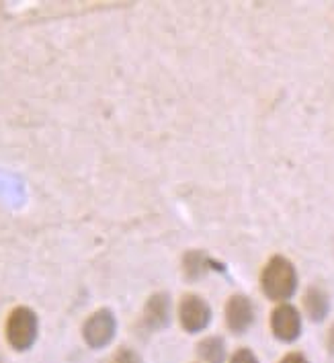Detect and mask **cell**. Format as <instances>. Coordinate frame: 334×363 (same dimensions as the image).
<instances>
[{
	"label": "cell",
	"mask_w": 334,
	"mask_h": 363,
	"mask_svg": "<svg viewBox=\"0 0 334 363\" xmlns=\"http://www.w3.org/2000/svg\"><path fill=\"white\" fill-rule=\"evenodd\" d=\"M260 287L265 296L273 302H285L289 300L297 289V271L294 263L281 255L273 257L260 275Z\"/></svg>",
	"instance_id": "6da1fadb"
},
{
	"label": "cell",
	"mask_w": 334,
	"mask_h": 363,
	"mask_svg": "<svg viewBox=\"0 0 334 363\" xmlns=\"http://www.w3.org/2000/svg\"><path fill=\"white\" fill-rule=\"evenodd\" d=\"M38 328H40V320L31 308H15L6 320V341L15 351H27L38 339Z\"/></svg>",
	"instance_id": "7a4b0ae2"
},
{
	"label": "cell",
	"mask_w": 334,
	"mask_h": 363,
	"mask_svg": "<svg viewBox=\"0 0 334 363\" xmlns=\"http://www.w3.org/2000/svg\"><path fill=\"white\" fill-rule=\"evenodd\" d=\"M117 330V323L111 310L103 308L97 310L93 316H88V320L82 326V337L91 349H103L113 341Z\"/></svg>",
	"instance_id": "3957f363"
},
{
	"label": "cell",
	"mask_w": 334,
	"mask_h": 363,
	"mask_svg": "<svg viewBox=\"0 0 334 363\" xmlns=\"http://www.w3.org/2000/svg\"><path fill=\"white\" fill-rule=\"evenodd\" d=\"M180 325L189 333H199L212 323V308L199 296H185L180 302Z\"/></svg>",
	"instance_id": "277c9868"
},
{
	"label": "cell",
	"mask_w": 334,
	"mask_h": 363,
	"mask_svg": "<svg viewBox=\"0 0 334 363\" xmlns=\"http://www.w3.org/2000/svg\"><path fill=\"white\" fill-rule=\"evenodd\" d=\"M271 328L279 341L292 343L301 335V316L292 304H279L271 314Z\"/></svg>",
	"instance_id": "5b68a950"
},
{
	"label": "cell",
	"mask_w": 334,
	"mask_h": 363,
	"mask_svg": "<svg viewBox=\"0 0 334 363\" xmlns=\"http://www.w3.org/2000/svg\"><path fill=\"white\" fill-rule=\"evenodd\" d=\"M226 323L228 328L236 335L246 333L250 325L255 323V308L253 302L246 298V296H232L228 300V306H226Z\"/></svg>",
	"instance_id": "8992f818"
},
{
	"label": "cell",
	"mask_w": 334,
	"mask_h": 363,
	"mask_svg": "<svg viewBox=\"0 0 334 363\" xmlns=\"http://www.w3.org/2000/svg\"><path fill=\"white\" fill-rule=\"evenodd\" d=\"M171 320V300L166 294H154L144 310V323L150 328H162Z\"/></svg>",
	"instance_id": "52a82bcc"
},
{
	"label": "cell",
	"mask_w": 334,
	"mask_h": 363,
	"mask_svg": "<svg viewBox=\"0 0 334 363\" xmlns=\"http://www.w3.org/2000/svg\"><path fill=\"white\" fill-rule=\"evenodd\" d=\"M304 308H306V314L310 320H314V323L324 320L330 310L328 294L322 287H308V291L304 296Z\"/></svg>",
	"instance_id": "ba28073f"
},
{
	"label": "cell",
	"mask_w": 334,
	"mask_h": 363,
	"mask_svg": "<svg viewBox=\"0 0 334 363\" xmlns=\"http://www.w3.org/2000/svg\"><path fill=\"white\" fill-rule=\"evenodd\" d=\"M199 355L205 363H224L226 359V347L224 341L217 337H209L199 345Z\"/></svg>",
	"instance_id": "9c48e42d"
},
{
	"label": "cell",
	"mask_w": 334,
	"mask_h": 363,
	"mask_svg": "<svg viewBox=\"0 0 334 363\" xmlns=\"http://www.w3.org/2000/svg\"><path fill=\"white\" fill-rule=\"evenodd\" d=\"M111 363H142V359L132 349H119L117 353L113 355Z\"/></svg>",
	"instance_id": "30bf717a"
},
{
	"label": "cell",
	"mask_w": 334,
	"mask_h": 363,
	"mask_svg": "<svg viewBox=\"0 0 334 363\" xmlns=\"http://www.w3.org/2000/svg\"><path fill=\"white\" fill-rule=\"evenodd\" d=\"M232 363H258V359L255 357V353L250 349H238L232 357Z\"/></svg>",
	"instance_id": "8fae6325"
},
{
	"label": "cell",
	"mask_w": 334,
	"mask_h": 363,
	"mask_svg": "<svg viewBox=\"0 0 334 363\" xmlns=\"http://www.w3.org/2000/svg\"><path fill=\"white\" fill-rule=\"evenodd\" d=\"M281 363H308V359H306L301 353H289V355L283 357V362Z\"/></svg>",
	"instance_id": "7c38bea8"
},
{
	"label": "cell",
	"mask_w": 334,
	"mask_h": 363,
	"mask_svg": "<svg viewBox=\"0 0 334 363\" xmlns=\"http://www.w3.org/2000/svg\"><path fill=\"white\" fill-rule=\"evenodd\" d=\"M328 347H330V351L334 353V326L330 328V335H328Z\"/></svg>",
	"instance_id": "4fadbf2b"
},
{
	"label": "cell",
	"mask_w": 334,
	"mask_h": 363,
	"mask_svg": "<svg viewBox=\"0 0 334 363\" xmlns=\"http://www.w3.org/2000/svg\"><path fill=\"white\" fill-rule=\"evenodd\" d=\"M0 363H2V359H0Z\"/></svg>",
	"instance_id": "5bb4252c"
}]
</instances>
